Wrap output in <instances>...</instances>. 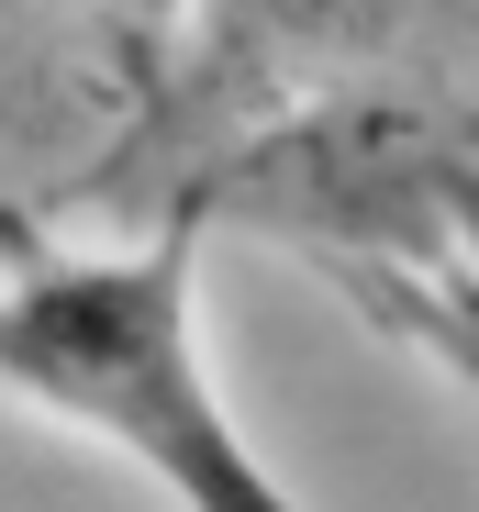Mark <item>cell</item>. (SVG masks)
<instances>
[{"instance_id":"6da1fadb","label":"cell","mask_w":479,"mask_h":512,"mask_svg":"<svg viewBox=\"0 0 479 512\" xmlns=\"http://www.w3.org/2000/svg\"><path fill=\"white\" fill-rule=\"evenodd\" d=\"M0 390L123 457L168 512H301L201 346V223L145 245H23L0 268Z\"/></svg>"},{"instance_id":"7a4b0ae2","label":"cell","mask_w":479,"mask_h":512,"mask_svg":"<svg viewBox=\"0 0 479 512\" xmlns=\"http://www.w3.org/2000/svg\"><path fill=\"white\" fill-rule=\"evenodd\" d=\"M257 179L279 190L290 245L324 268L346 312H368L390 346L479 390V145L468 134L357 112L301 145H268Z\"/></svg>"},{"instance_id":"3957f363","label":"cell","mask_w":479,"mask_h":512,"mask_svg":"<svg viewBox=\"0 0 479 512\" xmlns=\"http://www.w3.org/2000/svg\"><path fill=\"white\" fill-rule=\"evenodd\" d=\"M23 12H34V0H0V34H12V23H23Z\"/></svg>"}]
</instances>
